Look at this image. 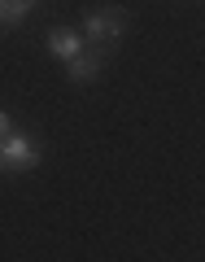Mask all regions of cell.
I'll use <instances>...</instances> for the list:
<instances>
[{
    "label": "cell",
    "instance_id": "cell-2",
    "mask_svg": "<svg viewBox=\"0 0 205 262\" xmlns=\"http://www.w3.org/2000/svg\"><path fill=\"white\" fill-rule=\"evenodd\" d=\"M122 31H127V13L122 9H96V13H87V22H83V39L87 44H101V48L118 44Z\"/></svg>",
    "mask_w": 205,
    "mask_h": 262
},
{
    "label": "cell",
    "instance_id": "cell-4",
    "mask_svg": "<svg viewBox=\"0 0 205 262\" xmlns=\"http://www.w3.org/2000/svg\"><path fill=\"white\" fill-rule=\"evenodd\" d=\"M44 44H48V53H53L57 61H70V57H75L79 48L87 44V39L79 35V31H70V27H57V31H48V39H44Z\"/></svg>",
    "mask_w": 205,
    "mask_h": 262
},
{
    "label": "cell",
    "instance_id": "cell-6",
    "mask_svg": "<svg viewBox=\"0 0 205 262\" xmlns=\"http://www.w3.org/2000/svg\"><path fill=\"white\" fill-rule=\"evenodd\" d=\"M5 131H13V118H9L5 110H0V136H5Z\"/></svg>",
    "mask_w": 205,
    "mask_h": 262
},
{
    "label": "cell",
    "instance_id": "cell-5",
    "mask_svg": "<svg viewBox=\"0 0 205 262\" xmlns=\"http://www.w3.org/2000/svg\"><path fill=\"white\" fill-rule=\"evenodd\" d=\"M27 0H0V27H18L22 18H27Z\"/></svg>",
    "mask_w": 205,
    "mask_h": 262
},
{
    "label": "cell",
    "instance_id": "cell-1",
    "mask_svg": "<svg viewBox=\"0 0 205 262\" xmlns=\"http://www.w3.org/2000/svg\"><path fill=\"white\" fill-rule=\"evenodd\" d=\"M39 144L31 140L27 131H5L0 136V175H22V170H35L39 166Z\"/></svg>",
    "mask_w": 205,
    "mask_h": 262
},
{
    "label": "cell",
    "instance_id": "cell-3",
    "mask_svg": "<svg viewBox=\"0 0 205 262\" xmlns=\"http://www.w3.org/2000/svg\"><path fill=\"white\" fill-rule=\"evenodd\" d=\"M101 61H105V48L101 44H96V48H79V53L65 61V75L75 79V83H92L96 70H101Z\"/></svg>",
    "mask_w": 205,
    "mask_h": 262
},
{
    "label": "cell",
    "instance_id": "cell-7",
    "mask_svg": "<svg viewBox=\"0 0 205 262\" xmlns=\"http://www.w3.org/2000/svg\"><path fill=\"white\" fill-rule=\"evenodd\" d=\"M27 5H31V0H27Z\"/></svg>",
    "mask_w": 205,
    "mask_h": 262
}]
</instances>
